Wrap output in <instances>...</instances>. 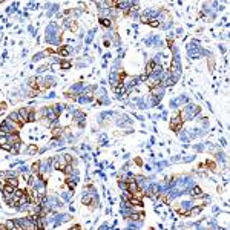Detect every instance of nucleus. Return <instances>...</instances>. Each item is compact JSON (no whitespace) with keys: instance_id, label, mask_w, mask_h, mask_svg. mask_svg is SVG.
Here are the masks:
<instances>
[{"instance_id":"nucleus-1","label":"nucleus","mask_w":230,"mask_h":230,"mask_svg":"<svg viewBox=\"0 0 230 230\" xmlns=\"http://www.w3.org/2000/svg\"><path fill=\"white\" fill-rule=\"evenodd\" d=\"M198 114H199V107L190 104V106H186L183 111H181L180 117H181V120L184 121V120H192V118H195Z\"/></svg>"},{"instance_id":"nucleus-2","label":"nucleus","mask_w":230,"mask_h":230,"mask_svg":"<svg viewBox=\"0 0 230 230\" xmlns=\"http://www.w3.org/2000/svg\"><path fill=\"white\" fill-rule=\"evenodd\" d=\"M19 115L22 118V123L26 121H36V109L34 107H22L19 111Z\"/></svg>"},{"instance_id":"nucleus-3","label":"nucleus","mask_w":230,"mask_h":230,"mask_svg":"<svg viewBox=\"0 0 230 230\" xmlns=\"http://www.w3.org/2000/svg\"><path fill=\"white\" fill-rule=\"evenodd\" d=\"M169 74H170V77L174 80H177L180 77V74H181V63H180V58L178 57H175L172 60V63H170V72Z\"/></svg>"},{"instance_id":"nucleus-4","label":"nucleus","mask_w":230,"mask_h":230,"mask_svg":"<svg viewBox=\"0 0 230 230\" xmlns=\"http://www.w3.org/2000/svg\"><path fill=\"white\" fill-rule=\"evenodd\" d=\"M51 164H52V167H54V169H57V170H63V169H65V166L68 164V163H66V157H65V155H58V157L52 158Z\"/></svg>"},{"instance_id":"nucleus-5","label":"nucleus","mask_w":230,"mask_h":230,"mask_svg":"<svg viewBox=\"0 0 230 230\" xmlns=\"http://www.w3.org/2000/svg\"><path fill=\"white\" fill-rule=\"evenodd\" d=\"M60 32H58V26L55 25V23H49V26L46 28V42L48 40H51V39H54L55 36H58Z\"/></svg>"},{"instance_id":"nucleus-6","label":"nucleus","mask_w":230,"mask_h":230,"mask_svg":"<svg viewBox=\"0 0 230 230\" xmlns=\"http://www.w3.org/2000/svg\"><path fill=\"white\" fill-rule=\"evenodd\" d=\"M150 94L155 97V100H161L163 95H164V88L163 86H155V88H150Z\"/></svg>"},{"instance_id":"nucleus-7","label":"nucleus","mask_w":230,"mask_h":230,"mask_svg":"<svg viewBox=\"0 0 230 230\" xmlns=\"http://www.w3.org/2000/svg\"><path fill=\"white\" fill-rule=\"evenodd\" d=\"M181 124H183V120H181V117L180 115H177L172 121H170V129H174V131H177V132H180V129H181Z\"/></svg>"},{"instance_id":"nucleus-8","label":"nucleus","mask_w":230,"mask_h":230,"mask_svg":"<svg viewBox=\"0 0 230 230\" xmlns=\"http://www.w3.org/2000/svg\"><path fill=\"white\" fill-rule=\"evenodd\" d=\"M85 91V86L82 85V83H77V85H74V86H71V89H69V94H74V95H82V92ZM68 94V95H69Z\"/></svg>"},{"instance_id":"nucleus-9","label":"nucleus","mask_w":230,"mask_h":230,"mask_svg":"<svg viewBox=\"0 0 230 230\" xmlns=\"http://www.w3.org/2000/svg\"><path fill=\"white\" fill-rule=\"evenodd\" d=\"M55 82H57V80H55V77H52V75H51V77H45V78H43L45 88H52V86H55Z\"/></svg>"},{"instance_id":"nucleus-10","label":"nucleus","mask_w":230,"mask_h":230,"mask_svg":"<svg viewBox=\"0 0 230 230\" xmlns=\"http://www.w3.org/2000/svg\"><path fill=\"white\" fill-rule=\"evenodd\" d=\"M8 118H9L11 121H15V123H20V124H23V123H22V118H20V115H19V111H17V112H11Z\"/></svg>"},{"instance_id":"nucleus-11","label":"nucleus","mask_w":230,"mask_h":230,"mask_svg":"<svg viewBox=\"0 0 230 230\" xmlns=\"http://www.w3.org/2000/svg\"><path fill=\"white\" fill-rule=\"evenodd\" d=\"M190 195H192L193 198H201V196H203V192H201V189H199V187H196V186H195V187H192V189H190Z\"/></svg>"},{"instance_id":"nucleus-12","label":"nucleus","mask_w":230,"mask_h":230,"mask_svg":"<svg viewBox=\"0 0 230 230\" xmlns=\"http://www.w3.org/2000/svg\"><path fill=\"white\" fill-rule=\"evenodd\" d=\"M25 152H26L28 155H34V153H37V152H39V149H37V146H36V144H29V146L25 149Z\"/></svg>"},{"instance_id":"nucleus-13","label":"nucleus","mask_w":230,"mask_h":230,"mask_svg":"<svg viewBox=\"0 0 230 230\" xmlns=\"http://www.w3.org/2000/svg\"><path fill=\"white\" fill-rule=\"evenodd\" d=\"M77 100H78L80 103H89V101H92V95H89V94H86V95H85V94H82Z\"/></svg>"},{"instance_id":"nucleus-14","label":"nucleus","mask_w":230,"mask_h":230,"mask_svg":"<svg viewBox=\"0 0 230 230\" xmlns=\"http://www.w3.org/2000/svg\"><path fill=\"white\" fill-rule=\"evenodd\" d=\"M69 220H71V216H69V215H57L55 223H57V224H60V223H66V221H69Z\"/></svg>"},{"instance_id":"nucleus-15","label":"nucleus","mask_w":230,"mask_h":230,"mask_svg":"<svg viewBox=\"0 0 230 230\" xmlns=\"http://www.w3.org/2000/svg\"><path fill=\"white\" fill-rule=\"evenodd\" d=\"M58 52H60V55L68 57V55H69V52H71V48H68V46H61V48L58 49Z\"/></svg>"},{"instance_id":"nucleus-16","label":"nucleus","mask_w":230,"mask_h":230,"mask_svg":"<svg viewBox=\"0 0 230 230\" xmlns=\"http://www.w3.org/2000/svg\"><path fill=\"white\" fill-rule=\"evenodd\" d=\"M6 183L9 184V186H12L14 189H17V187H19V180H17V178H8V180H6Z\"/></svg>"},{"instance_id":"nucleus-17","label":"nucleus","mask_w":230,"mask_h":230,"mask_svg":"<svg viewBox=\"0 0 230 230\" xmlns=\"http://www.w3.org/2000/svg\"><path fill=\"white\" fill-rule=\"evenodd\" d=\"M100 23H101L103 26H106V28H109V26L112 25L111 19H106V17H101V19H100Z\"/></svg>"},{"instance_id":"nucleus-18","label":"nucleus","mask_w":230,"mask_h":230,"mask_svg":"<svg viewBox=\"0 0 230 230\" xmlns=\"http://www.w3.org/2000/svg\"><path fill=\"white\" fill-rule=\"evenodd\" d=\"M14 190H15V189H14L12 186H9V184H6V186L3 187V193H5V195H9V193H14Z\"/></svg>"},{"instance_id":"nucleus-19","label":"nucleus","mask_w":230,"mask_h":230,"mask_svg":"<svg viewBox=\"0 0 230 230\" xmlns=\"http://www.w3.org/2000/svg\"><path fill=\"white\" fill-rule=\"evenodd\" d=\"M63 107H65V106H61V104H55V106H52V109H54V112H55V115H57V117L61 114Z\"/></svg>"},{"instance_id":"nucleus-20","label":"nucleus","mask_w":230,"mask_h":230,"mask_svg":"<svg viewBox=\"0 0 230 230\" xmlns=\"http://www.w3.org/2000/svg\"><path fill=\"white\" fill-rule=\"evenodd\" d=\"M147 25H150L152 28H158V26H160V20H158V19H150Z\"/></svg>"},{"instance_id":"nucleus-21","label":"nucleus","mask_w":230,"mask_h":230,"mask_svg":"<svg viewBox=\"0 0 230 230\" xmlns=\"http://www.w3.org/2000/svg\"><path fill=\"white\" fill-rule=\"evenodd\" d=\"M39 170H40V161L34 163L32 167H31V172H32V174H39Z\"/></svg>"},{"instance_id":"nucleus-22","label":"nucleus","mask_w":230,"mask_h":230,"mask_svg":"<svg viewBox=\"0 0 230 230\" xmlns=\"http://www.w3.org/2000/svg\"><path fill=\"white\" fill-rule=\"evenodd\" d=\"M46 54H48V52H39V54H36V55L32 57V60H34V61H39V60H42V58L45 57Z\"/></svg>"},{"instance_id":"nucleus-23","label":"nucleus","mask_w":230,"mask_h":230,"mask_svg":"<svg viewBox=\"0 0 230 230\" xmlns=\"http://www.w3.org/2000/svg\"><path fill=\"white\" fill-rule=\"evenodd\" d=\"M61 132H63V131H61L60 128H55V129H52V137H54V138H58L60 135H61Z\"/></svg>"},{"instance_id":"nucleus-24","label":"nucleus","mask_w":230,"mask_h":230,"mask_svg":"<svg viewBox=\"0 0 230 230\" xmlns=\"http://www.w3.org/2000/svg\"><path fill=\"white\" fill-rule=\"evenodd\" d=\"M71 66H72V65H71L69 61H61V63H60V68H61V69H69Z\"/></svg>"},{"instance_id":"nucleus-25","label":"nucleus","mask_w":230,"mask_h":230,"mask_svg":"<svg viewBox=\"0 0 230 230\" xmlns=\"http://www.w3.org/2000/svg\"><path fill=\"white\" fill-rule=\"evenodd\" d=\"M61 196H63V199H66V201H68V199L71 198V193H68V192H65V193H61Z\"/></svg>"},{"instance_id":"nucleus-26","label":"nucleus","mask_w":230,"mask_h":230,"mask_svg":"<svg viewBox=\"0 0 230 230\" xmlns=\"http://www.w3.org/2000/svg\"><path fill=\"white\" fill-rule=\"evenodd\" d=\"M141 23H149V19H147V17H146L144 14L141 15Z\"/></svg>"},{"instance_id":"nucleus-27","label":"nucleus","mask_w":230,"mask_h":230,"mask_svg":"<svg viewBox=\"0 0 230 230\" xmlns=\"http://www.w3.org/2000/svg\"><path fill=\"white\" fill-rule=\"evenodd\" d=\"M5 109H6V103H0V114L5 112Z\"/></svg>"},{"instance_id":"nucleus-28","label":"nucleus","mask_w":230,"mask_h":230,"mask_svg":"<svg viewBox=\"0 0 230 230\" xmlns=\"http://www.w3.org/2000/svg\"><path fill=\"white\" fill-rule=\"evenodd\" d=\"M69 230H80V227H78V226H74V227H71Z\"/></svg>"},{"instance_id":"nucleus-29","label":"nucleus","mask_w":230,"mask_h":230,"mask_svg":"<svg viewBox=\"0 0 230 230\" xmlns=\"http://www.w3.org/2000/svg\"><path fill=\"white\" fill-rule=\"evenodd\" d=\"M100 230H109V229H107V226H101V227H100Z\"/></svg>"}]
</instances>
